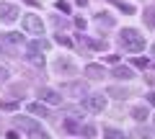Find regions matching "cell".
Wrapping results in <instances>:
<instances>
[{
  "label": "cell",
  "mask_w": 155,
  "mask_h": 139,
  "mask_svg": "<svg viewBox=\"0 0 155 139\" xmlns=\"http://www.w3.org/2000/svg\"><path fill=\"white\" fill-rule=\"evenodd\" d=\"M28 111H31L34 116H41V118H44V116H49V111H47V108L41 106V103H31V106H28Z\"/></svg>",
  "instance_id": "cell-13"
},
{
  "label": "cell",
  "mask_w": 155,
  "mask_h": 139,
  "mask_svg": "<svg viewBox=\"0 0 155 139\" xmlns=\"http://www.w3.org/2000/svg\"><path fill=\"white\" fill-rule=\"evenodd\" d=\"M137 134H140L142 139H155V131H153V129H145V126H140Z\"/></svg>",
  "instance_id": "cell-18"
},
{
  "label": "cell",
  "mask_w": 155,
  "mask_h": 139,
  "mask_svg": "<svg viewBox=\"0 0 155 139\" xmlns=\"http://www.w3.org/2000/svg\"><path fill=\"white\" fill-rule=\"evenodd\" d=\"M96 23H98V26H114V18H109V16L101 13V16H96Z\"/></svg>",
  "instance_id": "cell-17"
},
{
  "label": "cell",
  "mask_w": 155,
  "mask_h": 139,
  "mask_svg": "<svg viewBox=\"0 0 155 139\" xmlns=\"http://www.w3.org/2000/svg\"><path fill=\"white\" fill-rule=\"evenodd\" d=\"M54 70H57V72H67V75H75V72H78V67L72 65L67 57H60V59L54 62Z\"/></svg>",
  "instance_id": "cell-6"
},
{
  "label": "cell",
  "mask_w": 155,
  "mask_h": 139,
  "mask_svg": "<svg viewBox=\"0 0 155 139\" xmlns=\"http://www.w3.org/2000/svg\"><path fill=\"white\" fill-rule=\"evenodd\" d=\"M85 75H88L91 80H101L106 72H104V67H101V65H88V67H85Z\"/></svg>",
  "instance_id": "cell-8"
},
{
  "label": "cell",
  "mask_w": 155,
  "mask_h": 139,
  "mask_svg": "<svg viewBox=\"0 0 155 139\" xmlns=\"http://www.w3.org/2000/svg\"><path fill=\"white\" fill-rule=\"evenodd\" d=\"M153 49H155V46H153Z\"/></svg>",
  "instance_id": "cell-29"
},
{
  "label": "cell",
  "mask_w": 155,
  "mask_h": 139,
  "mask_svg": "<svg viewBox=\"0 0 155 139\" xmlns=\"http://www.w3.org/2000/svg\"><path fill=\"white\" fill-rule=\"evenodd\" d=\"M39 98L44 100V103H49V106H60L62 103V95L57 90H52V88H41L39 90Z\"/></svg>",
  "instance_id": "cell-5"
},
{
  "label": "cell",
  "mask_w": 155,
  "mask_h": 139,
  "mask_svg": "<svg viewBox=\"0 0 155 139\" xmlns=\"http://www.w3.org/2000/svg\"><path fill=\"white\" fill-rule=\"evenodd\" d=\"M104 137L106 139H127L124 131H116V129H104Z\"/></svg>",
  "instance_id": "cell-16"
},
{
  "label": "cell",
  "mask_w": 155,
  "mask_h": 139,
  "mask_svg": "<svg viewBox=\"0 0 155 139\" xmlns=\"http://www.w3.org/2000/svg\"><path fill=\"white\" fill-rule=\"evenodd\" d=\"M109 95H114V98L124 100V98H129V90H127V88H109Z\"/></svg>",
  "instance_id": "cell-14"
},
{
  "label": "cell",
  "mask_w": 155,
  "mask_h": 139,
  "mask_svg": "<svg viewBox=\"0 0 155 139\" xmlns=\"http://www.w3.org/2000/svg\"><path fill=\"white\" fill-rule=\"evenodd\" d=\"M147 116H150V113H147V108H145V106H137V108H132V118H134V121H145Z\"/></svg>",
  "instance_id": "cell-12"
},
{
  "label": "cell",
  "mask_w": 155,
  "mask_h": 139,
  "mask_svg": "<svg viewBox=\"0 0 155 139\" xmlns=\"http://www.w3.org/2000/svg\"><path fill=\"white\" fill-rule=\"evenodd\" d=\"M85 108H88V111H93V113H101V111L106 108L104 93H101V95H85Z\"/></svg>",
  "instance_id": "cell-4"
},
{
  "label": "cell",
  "mask_w": 155,
  "mask_h": 139,
  "mask_svg": "<svg viewBox=\"0 0 155 139\" xmlns=\"http://www.w3.org/2000/svg\"><path fill=\"white\" fill-rule=\"evenodd\" d=\"M57 8H60V11H70V3H65V0H57Z\"/></svg>",
  "instance_id": "cell-22"
},
{
  "label": "cell",
  "mask_w": 155,
  "mask_h": 139,
  "mask_svg": "<svg viewBox=\"0 0 155 139\" xmlns=\"http://www.w3.org/2000/svg\"><path fill=\"white\" fill-rule=\"evenodd\" d=\"M57 41H60V44H65V46H70V39H67V36H62V33L57 36Z\"/></svg>",
  "instance_id": "cell-25"
},
{
  "label": "cell",
  "mask_w": 155,
  "mask_h": 139,
  "mask_svg": "<svg viewBox=\"0 0 155 139\" xmlns=\"http://www.w3.org/2000/svg\"><path fill=\"white\" fill-rule=\"evenodd\" d=\"M80 131H83V134H88V137H93V134H96V129H93V126H80Z\"/></svg>",
  "instance_id": "cell-23"
},
{
  "label": "cell",
  "mask_w": 155,
  "mask_h": 139,
  "mask_svg": "<svg viewBox=\"0 0 155 139\" xmlns=\"http://www.w3.org/2000/svg\"><path fill=\"white\" fill-rule=\"evenodd\" d=\"M21 23H23V31L26 33H44V23H41V18L36 13H26Z\"/></svg>",
  "instance_id": "cell-2"
},
{
  "label": "cell",
  "mask_w": 155,
  "mask_h": 139,
  "mask_svg": "<svg viewBox=\"0 0 155 139\" xmlns=\"http://www.w3.org/2000/svg\"><path fill=\"white\" fill-rule=\"evenodd\" d=\"M8 75H11V72H8V67L0 65V80H8Z\"/></svg>",
  "instance_id": "cell-24"
},
{
  "label": "cell",
  "mask_w": 155,
  "mask_h": 139,
  "mask_svg": "<svg viewBox=\"0 0 155 139\" xmlns=\"http://www.w3.org/2000/svg\"><path fill=\"white\" fill-rule=\"evenodd\" d=\"M28 139H52L49 137V134H47V131H41V129H31V131H28Z\"/></svg>",
  "instance_id": "cell-15"
},
{
  "label": "cell",
  "mask_w": 155,
  "mask_h": 139,
  "mask_svg": "<svg viewBox=\"0 0 155 139\" xmlns=\"http://www.w3.org/2000/svg\"><path fill=\"white\" fill-rule=\"evenodd\" d=\"M119 39H122V46L129 54H140V52L145 49V36L140 31H134V28H124V31L119 33Z\"/></svg>",
  "instance_id": "cell-1"
},
{
  "label": "cell",
  "mask_w": 155,
  "mask_h": 139,
  "mask_svg": "<svg viewBox=\"0 0 155 139\" xmlns=\"http://www.w3.org/2000/svg\"><path fill=\"white\" fill-rule=\"evenodd\" d=\"M147 100H150V103H153V106H155V90H153V93L147 95Z\"/></svg>",
  "instance_id": "cell-28"
},
{
  "label": "cell",
  "mask_w": 155,
  "mask_h": 139,
  "mask_svg": "<svg viewBox=\"0 0 155 139\" xmlns=\"http://www.w3.org/2000/svg\"><path fill=\"white\" fill-rule=\"evenodd\" d=\"M65 126L70 129V131H78V124H75V121H65Z\"/></svg>",
  "instance_id": "cell-26"
},
{
  "label": "cell",
  "mask_w": 155,
  "mask_h": 139,
  "mask_svg": "<svg viewBox=\"0 0 155 139\" xmlns=\"http://www.w3.org/2000/svg\"><path fill=\"white\" fill-rule=\"evenodd\" d=\"M5 41H11V44H18V41H23L18 33H5Z\"/></svg>",
  "instance_id": "cell-21"
},
{
  "label": "cell",
  "mask_w": 155,
  "mask_h": 139,
  "mask_svg": "<svg viewBox=\"0 0 155 139\" xmlns=\"http://www.w3.org/2000/svg\"><path fill=\"white\" fill-rule=\"evenodd\" d=\"M142 21H145V26H147V28H155V5L145 8V13H142Z\"/></svg>",
  "instance_id": "cell-9"
},
{
  "label": "cell",
  "mask_w": 155,
  "mask_h": 139,
  "mask_svg": "<svg viewBox=\"0 0 155 139\" xmlns=\"http://www.w3.org/2000/svg\"><path fill=\"white\" fill-rule=\"evenodd\" d=\"M16 126H21V129H26V131H31V129H36V124H34L31 118H26V116H16Z\"/></svg>",
  "instance_id": "cell-11"
},
{
  "label": "cell",
  "mask_w": 155,
  "mask_h": 139,
  "mask_svg": "<svg viewBox=\"0 0 155 139\" xmlns=\"http://www.w3.org/2000/svg\"><path fill=\"white\" fill-rule=\"evenodd\" d=\"M111 75H114L116 80H129V77H134L132 67H116V70H114V72H111Z\"/></svg>",
  "instance_id": "cell-10"
},
{
  "label": "cell",
  "mask_w": 155,
  "mask_h": 139,
  "mask_svg": "<svg viewBox=\"0 0 155 139\" xmlns=\"http://www.w3.org/2000/svg\"><path fill=\"white\" fill-rule=\"evenodd\" d=\"M62 93H72V95H88V88L83 83H65L62 85Z\"/></svg>",
  "instance_id": "cell-7"
},
{
  "label": "cell",
  "mask_w": 155,
  "mask_h": 139,
  "mask_svg": "<svg viewBox=\"0 0 155 139\" xmlns=\"http://www.w3.org/2000/svg\"><path fill=\"white\" fill-rule=\"evenodd\" d=\"M18 5H13V3H5V0H0V21L3 23H13L18 21Z\"/></svg>",
  "instance_id": "cell-3"
},
{
  "label": "cell",
  "mask_w": 155,
  "mask_h": 139,
  "mask_svg": "<svg viewBox=\"0 0 155 139\" xmlns=\"http://www.w3.org/2000/svg\"><path fill=\"white\" fill-rule=\"evenodd\" d=\"M8 139H21V137H18L16 131H8Z\"/></svg>",
  "instance_id": "cell-27"
},
{
  "label": "cell",
  "mask_w": 155,
  "mask_h": 139,
  "mask_svg": "<svg viewBox=\"0 0 155 139\" xmlns=\"http://www.w3.org/2000/svg\"><path fill=\"white\" fill-rule=\"evenodd\" d=\"M116 8H122L124 13H134V8L129 5V3H119V0H116Z\"/></svg>",
  "instance_id": "cell-20"
},
{
  "label": "cell",
  "mask_w": 155,
  "mask_h": 139,
  "mask_svg": "<svg viewBox=\"0 0 155 139\" xmlns=\"http://www.w3.org/2000/svg\"><path fill=\"white\" fill-rule=\"evenodd\" d=\"M16 106H18L16 100H3V103H0V108H5V111H13Z\"/></svg>",
  "instance_id": "cell-19"
}]
</instances>
